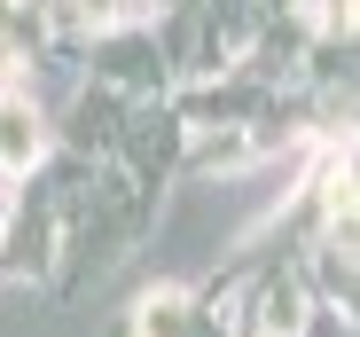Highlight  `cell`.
<instances>
[{"label": "cell", "mask_w": 360, "mask_h": 337, "mask_svg": "<svg viewBox=\"0 0 360 337\" xmlns=\"http://www.w3.org/2000/svg\"><path fill=\"white\" fill-rule=\"evenodd\" d=\"M47 149V134H39V110H24V102H0V173H32V157Z\"/></svg>", "instance_id": "cell-1"}]
</instances>
